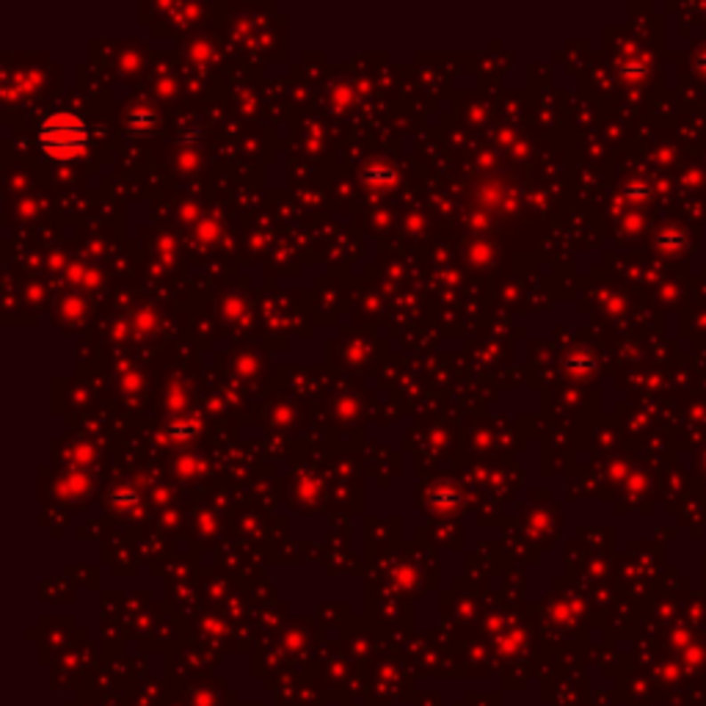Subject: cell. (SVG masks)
I'll return each instance as SVG.
<instances>
[{
	"mask_svg": "<svg viewBox=\"0 0 706 706\" xmlns=\"http://www.w3.org/2000/svg\"><path fill=\"white\" fill-rule=\"evenodd\" d=\"M42 147L52 157H77L86 149V127L72 114H56L42 124Z\"/></svg>",
	"mask_w": 706,
	"mask_h": 706,
	"instance_id": "6da1fadb",
	"label": "cell"
}]
</instances>
